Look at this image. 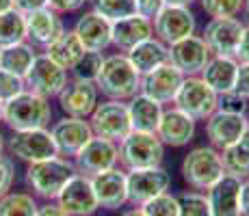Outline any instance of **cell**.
I'll return each instance as SVG.
<instances>
[{
    "instance_id": "obj_34",
    "label": "cell",
    "mask_w": 249,
    "mask_h": 216,
    "mask_svg": "<svg viewBox=\"0 0 249 216\" xmlns=\"http://www.w3.org/2000/svg\"><path fill=\"white\" fill-rule=\"evenodd\" d=\"M91 9L107 17L108 22H119L124 17H130L137 13V2L135 0H91Z\"/></svg>"
},
{
    "instance_id": "obj_52",
    "label": "cell",
    "mask_w": 249,
    "mask_h": 216,
    "mask_svg": "<svg viewBox=\"0 0 249 216\" xmlns=\"http://www.w3.org/2000/svg\"><path fill=\"white\" fill-rule=\"evenodd\" d=\"M238 143H241L243 147H247V150H249V126L245 128V132H243V136H241V141H238Z\"/></svg>"
},
{
    "instance_id": "obj_37",
    "label": "cell",
    "mask_w": 249,
    "mask_h": 216,
    "mask_svg": "<svg viewBox=\"0 0 249 216\" xmlns=\"http://www.w3.org/2000/svg\"><path fill=\"white\" fill-rule=\"evenodd\" d=\"M178 201H180V216H213L206 193L189 190V193H182Z\"/></svg>"
},
{
    "instance_id": "obj_29",
    "label": "cell",
    "mask_w": 249,
    "mask_h": 216,
    "mask_svg": "<svg viewBox=\"0 0 249 216\" xmlns=\"http://www.w3.org/2000/svg\"><path fill=\"white\" fill-rule=\"evenodd\" d=\"M44 52L54 61V63H59L61 67H63V69L71 71L74 65L80 61V56L85 54V46L80 43V39L76 37V33L71 31V28L70 31L65 28V31L61 33V35L56 37Z\"/></svg>"
},
{
    "instance_id": "obj_44",
    "label": "cell",
    "mask_w": 249,
    "mask_h": 216,
    "mask_svg": "<svg viewBox=\"0 0 249 216\" xmlns=\"http://www.w3.org/2000/svg\"><path fill=\"white\" fill-rule=\"evenodd\" d=\"M234 91L249 100V63H238V71H236V84Z\"/></svg>"
},
{
    "instance_id": "obj_20",
    "label": "cell",
    "mask_w": 249,
    "mask_h": 216,
    "mask_svg": "<svg viewBox=\"0 0 249 216\" xmlns=\"http://www.w3.org/2000/svg\"><path fill=\"white\" fill-rule=\"evenodd\" d=\"M93 184V193L98 199V205L102 210H119L128 203V180H126V171L115 166L108 169L100 175L91 177Z\"/></svg>"
},
{
    "instance_id": "obj_49",
    "label": "cell",
    "mask_w": 249,
    "mask_h": 216,
    "mask_svg": "<svg viewBox=\"0 0 249 216\" xmlns=\"http://www.w3.org/2000/svg\"><path fill=\"white\" fill-rule=\"evenodd\" d=\"M119 216H145V212H143L141 208H135V205H132L130 210H124Z\"/></svg>"
},
{
    "instance_id": "obj_23",
    "label": "cell",
    "mask_w": 249,
    "mask_h": 216,
    "mask_svg": "<svg viewBox=\"0 0 249 216\" xmlns=\"http://www.w3.org/2000/svg\"><path fill=\"white\" fill-rule=\"evenodd\" d=\"M24 17H26V41L31 43L33 48L46 50V48L65 31V22H63V17H61V13L52 11L50 7L33 11Z\"/></svg>"
},
{
    "instance_id": "obj_5",
    "label": "cell",
    "mask_w": 249,
    "mask_h": 216,
    "mask_svg": "<svg viewBox=\"0 0 249 216\" xmlns=\"http://www.w3.org/2000/svg\"><path fill=\"white\" fill-rule=\"evenodd\" d=\"M119 145V165L124 171L160 166L165 158V145L154 132L132 130Z\"/></svg>"
},
{
    "instance_id": "obj_54",
    "label": "cell",
    "mask_w": 249,
    "mask_h": 216,
    "mask_svg": "<svg viewBox=\"0 0 249 216\" xmlns=\"http://www.w3.org/2000/svg\"><path fill=\"white\" fill-rule=\"evenodd\" d=\"M4 150H7V141H4V134L0 132V156L4 153Z\"/></svg>"
},
{
    "instance_id": "obj_53",
    "label": "cell",
    "mask_w": 249,
    "mask_h": 216,
    "mask_svg": "<svg viewBox=\"0 0 249 216\" xmlns=\"http://www.w3.org/2000/svg\"><path fill=\"white\" fill-rule=\"evenodd\" d=\"M243 16H245V24L249 26V0H243Z\"/></svg>"
},
{
    "instance_id": "obj_36",
    "label": "cell",
    "mask_w": 249,
    "mask_h": 216,
    "mask_svg": "<svg viewBox=\"0 0 249 216\" xmlns=\"http://www.w3.org/2000/svg\"><path fill=\"white\" fill-rule=\"evenodd\" d=\"M141 210L145 212V216H180V201L178 197L167 190V193L143 203Z\"/></svg>"
},
{
    "instance_id": "obj_27",
    "label": "cell",
    "mask_w": 249,
    "mask_h": 216,
    "mask_svg": "<svg viewBox=\"0 0 249 216\" xmlns=\"http://www.w3.org/2000/svg\"><path fill=\"white\" fill-rule=\"evenodd\" d=\"M236 71H238V61L234 56H210V61L206 63L204 71L199 74V78L204 80L210 89L217 95L234 91L236 84Z\"/></svg>"
},
{
    "instance_id": "obj_35",
    "label": "cell",
    "mask_w": 249,
    "mask_h": 216,
    "mask_svg": "<svg viewBox=\"0 0 249 216\" xmlns=\"http://www.w3.org/2000/svg\"><path fill=\"white\" fill-rule=\"evenodd\" d=\"M102 63H104V52L85 50V54L80 56V61L74 65V69H71V76L95 83L100 76V69H102Z\"/></svg>"
},
{
    "instance_id": "obj_4",
    "label": "cell",
    "mask_w": 249,
    "mask_h": 216,
    "mask_svg": "<svg viewBox=\"0 0 249 216\" xmlns=\"http://www.w3.org/2000/svg\"><path fill=\"white\" fill-rule=\"evenodd\" d=\"M182 180L191 186L193 190L206 193L213 184H217L226 173H223V162L219 150L210 145L195 147L184 156L180 165Z\"/></svg>"
},
{
    "instance_id": "obj_3",
    "label": "cell",
    "mask_w": 249,
    "mask_h": 216,
    "mask_svg": "<svg viewBox=\"0 0 249 216\" xmlns=\"http://www.w3.org/2000/svg\"><path fill=\"white\" fill-rule=\"evenodd\" d=\"M2 121L11 132H22V130H39L48 128L52 121V106L50 100L33 93V91H22L20 95L4 104V117Z\"/></svg>"
},
{
    "instance_id": "obj_2",
    "label": "cell",
    "mask_w": 249,
    "mask_h": 216,
    "mask_svg": "<svg viewBox=\"0 0 249 216\" xmlns=\"http://www.w3.org/2000/svg\"><path fill=\"white\" fill-rule=\"evenodd\" d=\"M76 166L71 158L54 156L48 160H39L28 165L26 169V184L33 195L46 201H56L63 186L76 175Z\"/></svg>"
},
{
    "instance_id": "obj_43",
    "label": "cell",
    "mask_w": 249,
    "mask_h": 216,
    "mask_svg": "<svg viewBox=\"0 0 249 216\" xmlns=\"http://www.w3.org/2000/svg\"><path fill=\"white\" fill-rule=\"evenodd\" d=\"M137 2V13L139 16H145L150 20H154V16L165 7L162 0H135Z\"/></svg>"
},
{
    "instance_id": "obj_11",
    "label": "cell",
    "mask_w": 249,
    "mask_h": 216,
    "mask_svg": "<svg viewBox=\"0 0 249 216\" xmlns=\"http://www.w3.org/2000/svg\"><path fill=\"white\" fill-rule=\"evenodd\" d=\"M71 160H74V166L78 173H83L87 177H95L119 165V145L108 141V138L93 134L87 141V145L76 153Z\"/></svg>"
},
{
    "instance_id": "obj_32",
    "label": "cell",
    "mask_w": 249,
    "mask_h": 216,
    "mask_svg": "<svg viewBox=\"0 0 249 216\" xmlns=\"http://www.w3.org/2000/svg\"><path fill=\"white\" fill-rule=\"evenodd\" d=\"M219 153H221L223 173H226V175H232L241 182L249 180V150L247 147L236 143V145H230Z\"/></svg>"
},
{
    "instance_id": "obj_33",
    "label": "cell",
    "mask_w": 249,
    "mask_h": 216,
    "mask_svg": "<svg viewBox=\"0 0 249 216\" xmlns=\"http://www.w3.org/2000/svg\"><path fill=\"white\" fill-rule=\"evenodd\" d=\"M37 199L31 193H7L0 197V216H37Z\"/></svg>"
},
{
    "instance_id": "obj_38",
    "label": "cell",
    "mask_w": 249,
    "mask_h": 216,
    "mask_svg": "<svg viewBox=\"0 0 249 216\" xmlns=\"http://www.w3.org/2000/svg\"><path fill=\"white\" fill-rule=\"evenodd\" d=\"M199 4L210 17H238L243 13V0H199Z\"/></svg>"
},
{
    "instance_id": "obj_40",
    "label": "cell",
    "mask_w": 249,
    "mask_h": 216,
    "mask_svg": "<svg viewBox=\"0 0 249 216\" xmlns=\"http://www.w3.org/2000/svg\"><path fill=\"white\" fill-rule=\"evenodd\" d=\"M217 110L232 115H247L249 113V100L243 98L238 91H228L217 98Z\"/></svg>"
},
{
    "instance_id": "obj_16",
    "label": "cell",
    "mask_w": 249,
    "mask_h": 216,
    "mask_svg": "<svg viewBox=\"0 0 249 216\" xmlns=\"http://www.w3.org/2000/svg\"><path fill=\"white\" fill-rule=\"evenodd\" d=\"M50 134L54 138V145L59 156L74 158L76 153L87 145V141L93 136L89 119L80 117H63L50 126Z\"/></svg>"
},
{
    "instance_id": "obj_30",
    "label": "cell",
    "mask_w": 249,
    "mask_h": 216,
    "mask_svg": "<svg viewBox=\"0 0 249 216\" xmlns=\"http://www.w3.org/2000/svg\"><path fill=\"white\" fill-rule=\"evenodd\" d=\"M35 56H37V48H33L28 41H22V43H16V46H9L0 50V67L24 78L26 71L31 69Z\"/></svg>"
},
{
    "instance_id": "obj_28",
    "label": "cell",
    "mask_w": 249,
    "mask_h": 216,
    "mask_svg": "<svg viewBox=\"0 0 249 216\" xmlns=\"http://www.w3.org/2000/svg\"><path fill=\"white\" fill-rule=\"evenodd\" d=\"M128 115H130V126L137 132H154L160 123L162 110L165 106L159 104L156 100L147 98L143 93H137L135 98L128 100Z\"/></svg>"
},
{
    "instance_id": "obj_14",
    "label": "cell",
    "mask_w": 249,
    "mask_h": 216,
    "mask_svg": "<svg viewBox=\"0 0 249 216\" xmlns=\"http://www.w3.org/2000/svg\"><path fill=\"white\" fill-rule=\"evenodd\" d=\"M56 102H59V108L65 113V117L89 119V115L93 113V108L100 102V91L91 80L71 76L68 84L63 86V91L56 95Z\"/></svg>"
},
{
    "instance_id": "obj_1",
    "label": "cell",
    "mask_w": 249,
    "mask_h": 216,
    "mask_svg": "<svg viewBox=\"0 0 249 216\" xmlns=\"http://www.w3.org/2000/svg\"><path fill=\"white\" fill-rule=\"evenodd\" d=\"M95 86L107 100L128 102L141 91V74L132 67L124 52H115V54L104 56Z\"/></svg>"
},
{
    "instance_id": "obj_41",
    "label": "cell",
    "mask_w": 249,
    "mask_h": 216,
    "mask_svg": "<svg viewBox=\"0 0 249 216\" xmlns=\"http://www.w3.org/2000/svg\"><path fill=\"white\" fill-rule=\"evenodd\" d=\"M13 182H16V165L9 156H0V197L11 193Z\"/></svg>"
},
{
    "instance_id": "obj_18",
    "label": "cell",
    "mask_w": 249,
    "mask_h": 216,
    "mask_svg": "<svg viewBox=\"0 0 249 216\" xmlns=\"http://www.w3.org/2000/svg\"><path fill=\"white\" fill-rule=\"evenodd\" d=\"M184 78L186 76L182 74V71H178L171 63H165V65L156 67V69L141 76V91H139V93L156 100L162 106H165V104H174Z\"/></svg>"
},
{
    "instance_id": "obj_13",
    "label": "cell",
    "mask_w": 249,
    "mask_h": 216,
    "mask_svg": "<svg viewBox=\"0 0 249 216\" xmlns=\"http://www.w3.org/2000/svg\"><path fill=\"white\" fill-rule=\"evenodd\" d=\"M245 22L238 17H210L204 26L202 39L214 56H234L241 43Z\"/></svg>"
},
{
    "instance_id": "obj_6",
    "label": "cell",
    "mask_w": 249,
    "mask_h": 216,
    "mask_svg": "<svg viewBox=\"0 0 249 216\" xmlns=\"http://www.w3.org/2000/svg\"><path fill=\"white\" fill-rule=\"evenodd\" d=\"M89 123L95 136L108 138L113 143H122L132 132L128 104L119 100H104L98 102L93 113L89 115Z\"/></svg>"
},
{
    "instance_id": "obj_39",
    "label": "cell",
    "mask_w": 249,
    "mask_h": 216,
    "mask_svg": "<svg viewBox=\"0 0 249 216\" xmlns=\"http://www.w3.org/2000/svg\"><path fill=\"white\" fill-rule=\"evenodd\" d=\"M22 91H26V83L22 76H16L11 71L0 67V102L7 104L11 102L16 95H20Z\"/></svg>"
},
{
    "instance_id": "obj_21",
    "label": "cell",
    "mask_w": 249,
    "mask_h": 216,
    "mask_svg": "<svg viewBox=\"0 0 249 216\" xmlns=\"http://www.w3.org/2000/svg\"><path fill=\"white\" fill-rule=\"evenodd\" d=\"M195 130H197L195 119H191L180 108L171 106L162 110L160 123L156 128V136L160 138L165 147H186L195 138Z\"/></svg>"
},
{
    "instance_id": "obj_22",
    "label": "cell",
    "mask_w": 249,
    "mask_h": 216,
    "mask_svg": "<svg viewBox=\"0 0 249 216\" xmlns=\"http://www.w3.org/2000/svg\"><path fill=\"white\" fill-rule=\"evenodd\" d=\"M71 31L76 33V37L85 46V50L104 52L113 46V24L107 17L100 16V13H95L93 9L85 11L76 20Z\"/></svg>"
},
{
    "instance_id": "obj_46",
    "label": "cell",
    "mask_w": 249,
    "mask_h": 216,
    "mask_svg": "<svg viewBox=\"0 0 249 216\" xmlns=\"http://www.w3.org/2000/svg\"><path fill=\"white\" fill-rule=\"evenodd\" d=\"M234 59H236L238 63H249V26L247 24H245V31H243L241 43H238V48H236Z\"/></svg>"
},
{
    "instance_id": "obj_17",
    "label": "cell",
    "mask_w": 249,
    "mask_h": 216,
    "mask_svg": "<svg viewBox=\"0 0 249 216\" xmlns=\"http://www.w3.org/2000/svg\"><path fill=\"white\" fill-rule=\"evenodd\" d=\"M56 203L71 216H93L100 210L91 177L83 175V173H76L63 186L61 195L56 197Z\"/></svg>"
},
{
    "instance_id": "obj_12",
    "label": "cell",
    "mask_w": 249,
    "mask_h": 216,
    "mask_svg": "<svg viewBox=\"0 0 249 216\" xmlns=\"http://www.w3.org/2000/svg\"><path fill=\"white\" fill-rule=\"evenodd\" d=\"M126 180H128V203L135 205V208H141L150 199L167 193L171 184V175L167 173V169H162V165L150 166V169L126 171Z\"/></svg>"
},
{
    "instance_id": "obj_25",
    "label": "cell",
    "mask_w": 249,
    "mask_h": 216,
    "mask_svg": "<svg viewBox=\"0 0 249 216\" xmlns=\"http://www.w3.org/2000/svg\"><path fill=\"white\" fill-rule=\"evenodd\" d=\"M128 56V61L139 74H147V71L156 69V67L169 63V48L167 43H162L159 37H147L141 43H137L135 48H130L128 52H124Z\"/></svg>"
},
{
    "instance_id": "obj_31",
    "label": "cell",
    "mask_w": 249,
    "mask_h": 216,
    "mask_svg": "<svg viewBox=\"0 0 249 216\" xmlns=\"http://www.w3.org/2000/svg\"><path fill=\"white\" fill-rule=\"evenodd\" d=\"M26 41V17L18 9L0 13V50Z\"/></svg>"
},
{
    "instance_id": "obj_42",
    "label": "cell",
    "mask_w": 249,
    "mask_h": 216,
    "mask_svg": "<svg viewBox=\"0 0 249 216\" xmlns=\"http://www.w3.org/2000/svg\"><path fill=\"white\" fill-rule=\"evenodd\" d=\"M89 2H91V0H48V7H50L52 11L65 16V13L80 11V9H85Z\"/></svg>"
},
{
    "instance_id": "obj_51",
    "label": "cell",
    "mask_w": 249,
    "mask_h": 216,
    "mask_svg": "<svg viewBox=\"0 0 249 216\" xmlns=\"http://www.w3.org/2000/svg\"><path fill=\"white\" fill-rule=\"evenodd\" d=\"M9 9H13V0H0V13L9 11Z\"/></svg>"
},
{
    "instance_id": "obj_26",
    "label": "cell",
    "mask_w": 249,
    "mask_h": 216,
    "mask_svg": "<svg viewBox=\"0 0 249 216\" xmlns=\"http://www.w3.org/2000/svg\"><path fill=\"white\" fill-rule=\"evenodd\" d=\"M152 35H154L152 20L145 16H139V13L124 17L119 22H113V46L119 52H128L130 48H135L137 43H141Z\"/></svg>"
},
{
    "instance_id": "obj_47",
    "label": "cell",
    "mask_w": 249,
    "mask_h": 216,
    "mask_svg": "<svg viewBox=\"0 0 249 216\" xmlns=\"http://www.w3.org/2000/svg\"><path fill=\"white\" fill-rule=\"evenodd\" d=\"M37 216H71V214L65 212V210L56 203V201H46L44 205H39V208H37Z\"/></svg>"
},
{
    "instance_id": "obj_10",
    "label": "cell",
    "mask_w": 249,
    "mask_h": 216,
    "mask_svg": "<svg viewBox=\"0 0 249 216\" xmlns=\"http://www.w3.org/2000/svg\"><path fill=\"white\" fill-rule=\"evenodd\" d=\"M152 28H154V37H159L162 43L171 46V43L195 35L197 20H195V13L191 11V7L165 4L152 20Z\"/></svg>"
},
{
    "instance_id": "obj_15",
    "label": "cell",
    "mask_w": 249,
    "mask_h": 216,
    "mask_svg": "<svg viewBox=\"0 0 249 216\" xmlns=\"http://www.w3.org/2000/svg\"><path fill=\"white\" fill-rule=\"evenodd\" d=\"M167 48H169V63L184 76H199L213 56L202 35H191Z\"/></svg>"
},
{
    "instance_id": "obj_50",
    "label": "cell",
    "mask_w": 249,
    "mask_h": 216,
    "mask_svg": "<svg viewBox=\"0 0 249 216\" xmlns=\"http://www.w3.org/2000/svg\"><path fill=\"white\" fill-rule=\"evenodd\" d=\"M165 4H176V7H191L195 0H162Z\"/></svg>"
},
{
    "instance_id": "obj_7",
    "label": "cell",
    "mask_w": 249,
    "mask_h": 216,
    "mask_svg": "<svg viewBox=\"0 0 249 216\" xmlns=\"http://www.w3.org/2000/svg\"><path fill=\"white\" fill-rule=\"evenodd\" d=\"M217 98L219 95L199 76H186L171 106L180 108L195 121H206L217 110Z\"/></svg>"
},
{
    "instance_id": "obj_24",
    "label": "cell",
    "mask_w": 249,
    "mask_h": 216,
    "mask_svg": "<svg viewBox=\"0 0 249 216\" xmlns=\"http://www.w3.org/2000/svg\"><path fill=\"white\" fill-rule=\"evenodd\" d=\"M241 180L223 175L206 190L213 216H241Z\"/></svg>"
},
{
    "instance_id": "obj_55",
    "label": "cell",
    "mask_w": 249,
    "mask_h": 216,
    "mask_svg": "<svg viewBox=\"0 0 249 216\" xmlns=\"http://www.w3.org/2000/svg\"><path fill=\"white\" fill-rule=\"evenodd\" d=\"M2 117H4V104L0 102V121H2Z\"/></svg>"
},
{
    "instance_id": "obj_19",
    "label": "cell",
    "mask_w": 249,
    "mask_h": 216,
    "mask_svg": "<svg viewBox=\"0 0 249 216\" xmlns=\"http://www.w3.org/2000/svg\"><path fill=\"white\" fill-rule=\"evenodd\" d=\"M247 126H249L247 115H232V113H223V110H214L206 119V138H208L210 147L221 151L230 145H236Z\"/></svg>"
},
{
    "instance_id": "obj_45",
    "label": "cell",
    "mask_w": 249,
    "mask_h": 216,
    "mask_svg": "<svg viewBox=\"0 0 249 216\" xmlns=\"http://www.w3.org/2000/svg\"><path fill=\"white\" fill-rule=\"evenodd\" d=\"M44 7H48V0H13V9H18L24 16H28L33 11H39Z\"/></svg>"
},
{
    "instance_id": "obj_8",
    "label": "cell",
    "mask_w": 249,
    "mask_h": 216,
    "mask_svg": "<svg viewBox=\"0 0 249 216\" xmlns=\"http://www.w3.org/2000/svg\"><path fill=\"white\" fill-rule=\"evenodd\" d=\"M68 80H70L68 69H63L59 63H54L46 52H37L31 69L24 76L26 89L46 100L56 98L63 91V86L68 84Z\"/></svg>"
},
{
    "instance_id": "obj_9",
    "label": "cell",
    "mask_w": 249,
    "mask_h": 216,
    "mask_svg": "<svg viewBox=\"0 0 249 216\" xmlns=\"http://www.w3.org/2000/svg\"><path fill=\"white\" fill-rule=\"evenodd\" d=\"M7 151L11 153V156H16L18 160L26 162V165L59 156L54 138H52V134H50V128L13 132L11 138L7 141Z\"/></svg>"
},
{
    "instance_id": "obj_48",
    "label": "cell",
    "mask_w": 249,
    "mask_h": 216,
    "mask_svg": "<svg viewBox=\"0 0 249 216\" xmlns=\"http://www.w3.org/2000/svg\"><path fill=\"white\" fill-rule=\"evenodd\" d=\"M241 216H249V180L241 184Z\"/></svg>"
}]
</instances>
